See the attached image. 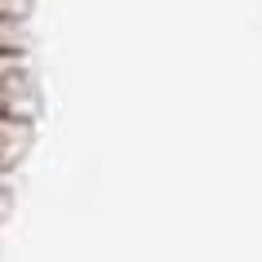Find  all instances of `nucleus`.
Listing matches in <instances>:
<instances>
[{"mask_svg": "<svg viewBox=\"0 0 262 262\" xmlns=\"http://www.w3.org/2000/svg\"><path fill=\"white\" fill-rule=\"evenodd\" d=\"M0 49H14V27H9V18H0Z\"/></svg>", "mask_w": 262, "mask_h": 262, "instance_id": "f03ea898", "label": "nucleus"}, {"mask_svg": "<svg viewBox=\"0 0 262 262\" xmlns=\"http://www.w3.org/2000/svg\"><path fill=\"white\" fill-rule=\"evenodd\" d=\"M18 80V49H0V98L14 89Z\"/></svg>", "mask_w": 262, "mask_h": 262, "instance_id": "f257e3e1", "label": "nucleus"}]
</instances>
